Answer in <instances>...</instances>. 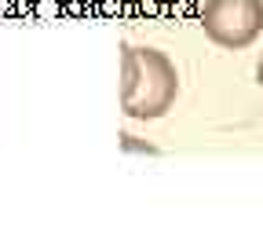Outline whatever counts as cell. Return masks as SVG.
<instances>
[{
  "instance_id": "cell-3",
  "label": "cell",
  "mask_w": 263,
  "mask_h": 249,
  "mask_svg": "<svg viewBox=\"0 0 263 249\" xmlns=\"http://www.w3.org/2000/svg\"><path fill=\"white\" fill-rule=\"evenodd\" d=\"M256 81H259V88H263V59H259V66H256Z\"/></svg>"
},
{
  "instance_id": "cell-2",
  "label": "cell",
  "mask_w": 263,
  "mask_h": 249,
  "mask_svg": "<svg viewBox=\"0 0 263 249\" xmlns=\"http://www.w3.org/2000/svg\"><path fill=\"white\" fill-rule=\"evenodd\" d=\"M201 29L212 44L241 51L263 33V0H205Z\"/></svg>"
},
{
  "instance_id": "cell-4",
  "label": "cell",
  "mask_w": 263,
  "mask_h": 249,
  "mask_svg": "<svg viewBox=\"0 0 263 249\" xmlns=\"http://www.w3.org/2000/svg\"><path fill=\"white\" fill-rule=\"evenodd\" d=\"M146 4H150V0H146Z\"/></svg>"
},
{
  "instance_id": "cell-1",
  "label": "cell",
  "mask_w": 263,
  "mask_h": 249,
  "mask_svg": "<svg viewBox=\"0 0 263 249\" xmlns=\"http://www.w3.org/2000/svg\"><path fill=\"white\" fill-rule=\"evenodd\" d=\"M179 96L176 62L157 48H121V110L136 121H154L172 110Z\"/></svg>"
}]
</instances>
